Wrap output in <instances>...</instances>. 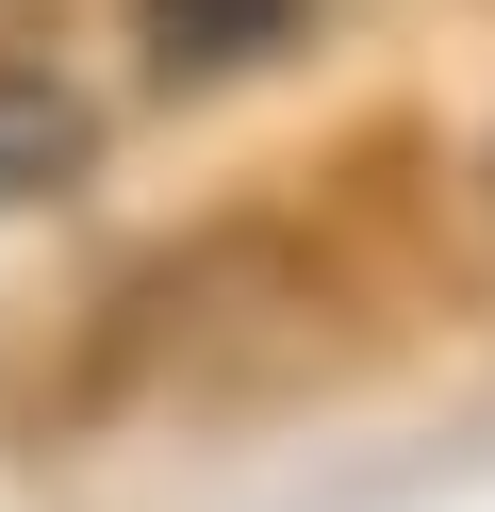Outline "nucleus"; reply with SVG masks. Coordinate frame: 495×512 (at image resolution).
Listing matches in <instances>:
<instances>
[{
    "mask_svg": "<svg viewBox=\"0 0 495 512\" xmlns=\"http://www.w3.org/2000/svg\"><path fill=\"white\" fill-rule=\"evenodd\" d=\"M83 166H99V116H83V83H66V67H17V50H0V215L66 199Z\"/></svg>",
    "mask_w": 495,
    "mask_h": 512,
    "instance_id": "obj_1",
    "label": "nucleus"
},
{
    "mask_svg": "<svg viewBox=\"0 0 495 512\" xmlns=\"http://www.w3.org/2000/svg\"><path fill=\"white\" fill-rule=\"evenodd\" d=\"M297 17H314V0H132V34H149L165 83H215V67H248V50H297Z\"/></svg>",
    "mask_w": 495,
    "mask_h": 512,
    "instance_id": "obj_2",
    "label": "nucleus"
}]
</instances>
